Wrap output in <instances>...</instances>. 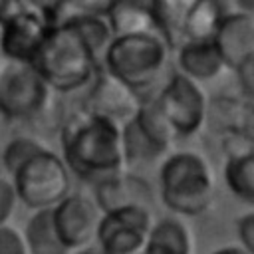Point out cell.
<instances>
[{
    "mask_svg": "<svg viewBox=\"0 0 254 254\" xmlns=\"http://www.w3.org/2000/svg\"><path fill=\"white\" fill-rule=\"evenodd\" d=\"M224 183L234 198L254 206V147L228 157L224 165Z\"/></svg>",
    "mask_w": 254,
    "mask_h": 254,
    "instance_id": "obj_20",
    "label": "cell"
},
{
    "mask_svg": "<svg viewBox=\"0 0 254 254\" xmlns=\"http://www.w3.org/2000/svg\"><path fill=\"white\" fill-rule=\"evenodd\" d=\"M212 254H250V252H246V250L238 244V246H222V248L214 250Z\"/></svg>",
    "mask_w": 254,
    "mask_h": 254,
    "instance_id": "obj_31",
    "label": "cell"
},
{
    "mask_svg": "<svg viewBox=\"0 0 254 254\" xmlns=\"http://www.w3.org/2000/svg\"><path fill=\"white\" fill-rule=\"evenodd\" d=\"M95 194L93 200L101 208V212H111L119 208H145L157 212V192L151 183L135 173L123 171L109 179L93 183Z\"/></svg>",
    "mask_w": 254,
    "mask_h": 254,
    "instance_id": "obj_13",
    "label": "cell"
},
{
    "mask_svg": "<svg viewBox=\"0 0 254 254\" xmlns=\"http://www.w3.org/2000/svg\"><path fill=\"white\" fill-rule=\"evenodd\" d=\"M151 99L175 131L177 139L196 135L208 121L210 101L202 83L181 71H175Z\"/></svg>",
    "mask_w": 254,
    "mask_h": 254,
    "instance_id": "obj_6",
    "label": "cell"
},
{
    "mask_svg": "<svg viewBox=\"0 0 254 254\" xmlns=\"http://www.w3.org/2000/svg\"><path fill=\"white\" fill-rule=\"evenodd\" d=\"M10 181L16 198L34 210L54 208L71 192V171L65 161L48 147L26 161Z\"/></svg>",
    "mask_w": 254,
    "mask_h": 254,
    "instance_id": "obj_5",
    "label": "cell"
},
{
    "mask_svg": "<svg viewBox=\"0 0 254 254\" xmlns=\"http://www.w3.org/2000/svg\"><path fill=\"white\" fill-rule=\"evenodd\" d=\"M24 240L28 246V254H69L71 252L56 230L52 208L34 212V216L26 224Z\"/></svg>",
    "mask_w": 254,
    "mask_h": 254,
    "instance_id": "obj_19",
    "label": "cell"
},
{
    "mask_svg": "<svg viewBox=\"0 0 254 254\" xmlns=\"http://www.w3.org/2000/svg\"><path fill=\"white\" fill-rule=\"evenodd\" d=\"M16 200H18V198H16L12 181L0 177V224H6V220L10 218Z\"/></svg>",
    "mask_w": 254,
    "mask_h": 254,
    "instance_id": "obj_28",
    "label": "cell"
},
{
    "mask_svg": "<svg viewBox=\"0 0 254 254\" xmlns=\"http://www.w3.org/2000/svg\"><path fill=\"white\" fill-rule=\"evenodd\" d=\"M155 220V212L137 206L103 212L95 244L103 250V254H141Z\"/></svg>",
    "mask_w": 254,
    "mask_h": 254,
    "instance_id": "obj_9",
    "label": "cell"
},
{
    "mask_svg": "<svg viewBox=\"0 0 254 254\" xmlns=\"http://www.w3.org/2000/svg\"><path fill=\"white\" fill-rule=\"evenodd\" d=\"M236 234H238L240 246L246 252L254 254V210L242 214L236 220Z\"/></svg>",
    "mask_w": 254,
    "mask_h": 254,
    "instance_id": "obj_27",
    "label": "cell"
},
{
    "mask_svg": "<svg viewBox=\"0 0 254 254\" xmlns=\"http://www.w3.org/2000/svg\"><path fill=\"white\" fill-rule=\"evenodd\" d=\"M62 153L71 175L97 183L127 171L121 125L91 113H75L62 127Z\"/></svg>",
    "mask_w": 254,
    "mask_h": 254,
    "instance_id": "obj_1",
    "label": "cell"
},
{
    "mask_svg": "<svg viewBox=\"0 0 254 254\" xmlns=\"http://www.w3.org/2000/svg\"><path fill=\"white\" fill-rule=\"evenodd\" d=\"M226 14L222 0H196L185 24V40H212Z\"/></svg>",
    "mask_w": 254,
    "mask_h": 254,
    "instance_id": "obj_21",
    "label": "cell"
},
{
    "mask_svg": "<svg viewBox=\"0 0 254 254\" xmlns=\"http://www.w3.org/2000/svg\"><path fill=\"white\" fill-rule=\"evenodd\" d=\"M216 194L210 163L196 151L169 153L159 167V196L175 216L204 214Z\"/></svg>",
    "mask_w": 254,
    "mask_h": 254,
    "instance_id": "obj_3",
    "label": "cell"
},
{
    "mask_svg": "<svg viewBox=\"0 0 254 254\" xmlns=\"http://www.w3.org/2000/svg\"><path fill=\"white\" fill-rule=\"evenodd\" d=\"M0 254H28L24 234L18 228L0 224Z\"/></svg>",
    "mask_w": 254,
    "mask_h": 254,
    "instance_id": "obj_25",
    "label": "cell"
},
{
    "mask_svg": "<svg viewBox=\"0 0 254 254\" xmlns=\"http://www.w3.org/2000/svg\"><path fill=\"white\" fill-rule=\"evenodd\" d=\"M216 44L228 69H236L254 54V14L250 12H228L214 34Z\"/></svg>",
    "mask_w": 254,
    "mask_h": 254,
    "instance_id": "obj_14",
    "label": "cell"
},
{
    "mask_svg": "<svg viewBox=\"0 0 254 254\" xmlns=\"http://www.w3.org/2000/svg\"><path fill=\"white\" fill-rule=\"evenodd\" d=\"M141 254H194L192 232L179 216L157 218Z\"/></svg>",
    "mask_w": 254,
    "mask_h": 254,
    "instance_id": "obj_16",
    "label": "cell"
},
{
    "mask_svg": "<svg viewBox=\"0 0 254 254\" xmlns=\"http://www.w3.org/2000/svg\"><path fill=\"white\" fill-rule=\"evenodd\" d=\"M151 10L159 24L161 36L173 48L185 42V24L196 0H151Z\"/></svg>",
    "mask_w": 254,
    "mask_h": 254,
    "instance_id": "obj_18",
    "label": "cell"
},
{
    "mask_svg": "<svg viewBox=\"0 0 254 254\" xmlns=\"http://www.w3.org/2000/svg\"><path fill=\"white\" fill-rule=\"evenodd\" d=\"M177 71L204 83L218 79L228 67L212 40H185L177 46Z\"/></svg>",
    "mask_w": 254,
    "mask_h": 254,
    "instance_id": "obj_15",
    "label": "cell"
},
{
    "mask_svg": "<svg viewBox=\"0 0 254 254\" xmlns=\"http://www.w3.org/2000/svg\"><path fill=\"white\" fill-rule=\"evenodd\" d=\"M52 91H75L93 81L99 58L69 20L54 22L30 64Z\"/></svg>",
    "mask_w": 254,
    "mask_h": 254,
    "instance_id": "obj_2",
    "label": "cell"
},
{
    "mask_svg": "<svg viewBox=\"0 0 254 254\" xmlns=\"http://www.w3.org/2000/svg\"><path fill=\"white\" fill-rule=\"evenodd\" d=\"M30 6H34L30 0H0V26Z\"/></svg>",
    "mask_w": 254,
    "mask_h": 254,
    "instance_id": "obj_29",
    "label": "cell"
},
{
    "mask_svg": "<svg viewBox=\"0 0 254 254\" xmlns=\"http://www.w3.org/2000/svg\"><path fill=\"white\" fill-rule=\"evenodd\" d=\"M50 87L30 64L10 62L0 71V113L12 121H24L44 113Z\"/></svg>",
    "mask_w": 254,
    "mask_h": 254,
    "instance_id": "obj_8",
    "label": "cell"
},
{
    "mask_svg": "<svg viewBox=\"0 0 254 254\" xmlns=\"http://www.w3.org/2000/svg\"><path fill=\"white\" fill-rule=\"evenodd\" d=\"M169 54L171 46L161 36H113L101 56V67L143 95L159 81Z\"/></svg>",
    "mask_w": 254,
    "mask_h": 254,
    "instance_id": "obj_4",
    "label": "cell"
},
{
    "mask_svg": "<svg viewBox=\"0 0 254 254\" xmlns=\"http://www.w3.org/2000/svg\"><path fill=\"white\" fill-rule=\"evenodd\" d=\"M143 101L145 97L139 91H135L133 87H129L115 75L107 73L103 67H99L97 75L91 81L85 109L101 117H107L117 125H123L139 113Z\"/></svg>",
    "mask_w": 254,
    "mask_h": 254,
    "instance_id": "obj_12",
    "label": "cell"
},
{
    "mask_svg": "<svg viewBox=\"0 0 254 254\" xmlns=\"http://www.w3.org/2000/svg\"><path fill=\"white\" fill-rule=\"evenodd\" d=\"M107 20L113 36H139V34L161 36L151 4L143 0H119L107 14Z\"/></svg>",
    "mask_w": 254,
    "mask_h": 254,
    "instance_id": "obj_17",
    "label": "cell"
},
{
    "mask_svg": "<svg viewBox=\"0 0 254 254\" xmlns=\"http://www.w3.org/2000/svg\"><path fill=\"white\" fill-rule=\"evenodd\" d=\"M234 71H236V79H238L242 97L254 103V54L246 62H242Z\"/></svg>",
    "mask_w": 254,
    "mask_h": 254,
    "instance_id": "obj_26",
    "label": "cell"
},
{
    "mask_svg": "<svg viewBox=\"0 0 254 254\" xmlns=\"http://www.w3.org/2000/svg\"><path fill=\"white\" fill-rule=\"evenodd\" d=\"M42 149H46V147L34 137H14L2 149V165L8 171V175L12 177L26 161H30Z\"/></svg>",
    "mask_w": 254,
    "mask_h": 254,
    "instance_id": "obj_24",
    "label": "cell"
},
{
    "mask_svg": "<svg viewBox=\"0 0 254 254\" xmlns=\"http://www.w3.org/2000/svg\"><path fill=\"white\" fill-rule=\"evenodd\" d=\"M119 0H56L50 8L54 22L79 16V14H93V16H107L111 8Z\"/></svg>",
    "mask_w": 254,
    "mask_h": 254,
    "instance_id": "obj_23",
    "label": "cell"
},
{
    "mask_svg": "<svg viewBox=\"0 0 254 254\" xmlns=\"http://www.w3.org/2000/svg\"><path fill=\"white\" fill-rule=\"evenodd\" d=\"M69 254H103V250H101L95 242H91V244H87V246H81V248H77V250H71Z\"/></svg>",
    "mask_w": 254,
    "mask_h": 254,
    "instance_id": "obj_30",
    "label": "cell"
},
{
    "mask_svg": "<svg viewBox=\"0 0 254 254\" xmlns=\"http://www.w3.org/2000/svg\"><path fill=\"white\" fill-rule=\"evenodd\" d=\"M236 4H238V10L254 14V0H236Z\"/></svg>",
    "mask_w": 254,
    "mask_h": 254,
    "instance_id": "obj_32",
    "label": "cell"
},
{
    "mask_svg": "<svg viewBox=\"0 0 254 254\" xmlns=\"http://www.w3.org/2000/svg\"><path fill=\"white\" fill-rule=\"evenodd\" d=\"M121 141L127 167H139L163 161L177 135L149 97L143 101L139 113L121 125Z\"/></svg>",
    "mask_w": 254,
    "mask_h": 254,
    "instance_id": "obj_7",
    "label": "cell"
},
{
    "mask_svg": "<svg viewBox=\"0 0 254 254\" xmlns=\"http://www.w3.org/2000/svg\"><path fill=\"white\" fill-rule=\"evenodd\" d=\"M54 18L50 10L30 6L6 24L0 26V50L10 62L32 64L44 38L48 36Z\"/></svg>",
    "mask_w": 254,
    "mask_h": 254,
    "instance_id": "obj_10",
    "label": "cell"
},
{
    "mask_svg": "<svg viewBox=\"0 0 254 254\" xmlns=\"http://www.w3.org/2000/svg\"><path fill=\"white\" fill-rule=\"evenodd\" d=\"M101 214L103 212L93 198L75 192H69L52 208L56 230L69 250L95 242Z\"/></svg>",
    "mask_w": 254,
    "mask_h": 254,
    "instance_id": "obj_11",
    "label": "cell"
},
{
    "mask_svg": "<svg viewBox=\"0 0 254 254\" xmlns=\"http://www.w3.org/2000/svg\"><path fill=\"white\" fill-rule=\"evenodd\" d=\"M65 20H69L77 28V32L83 36V40L89 44V48L101 60L105 48L113 40V32H111V26H109L107 16L79 14V16H71V18H65Z\"/></svg>",
    "mask_w": 254,
    "mask_h": 254,
    "instance_id": "obj_22",
    "label": "cell"
}]
</instances>
